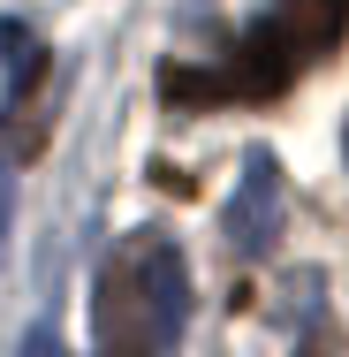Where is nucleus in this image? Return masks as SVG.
<instances>
[{"instance_id": "obj_2", "label": "nucleus", "mask_w": 349, "mask_h": 357, "mask_svg": "<svg viewBox=\"0 0 349 357\" xmlns=\"http://www.w3.org/2000/svg\"><path fill=\"white\" fill-rule=\"evenodd\" d=\"M91 335H99V357H167V342H160V312H152V289H144V251H137V243H122V251L99 266Z\"/></svg>"}, {"instance_id": "obj_3", "label": "nucleus", "mask_w": 349, "mask_h": 357, "mask_svg": "<svg viewBox=\"0 0 349 357\" xmlns=\"http://www.w3.org/2000/svg\"><path fill=\"white\" fill-rule=\"evenodd\" d=\"M274 228H281V160L274 152H243L235 198L220 206V236H228L243 259H258V251L274 243Z\"/></svg>"}, {"instance_id": "obj_1", "label": "nucleus", "mask_w": 349, "mask_h": 357, "mask_svg": "<svg viewBox=\"0 0 349 357\" xmlns=\"http://www.w3.org/2000/svg\"><path fill=\"white\" fill-rule=\"evenodd\" d=\"M349 31V0H274V15L228 54V69H167L160 76V91L167 99H274V91H288L296 76L311 69L334 38Z\"/></svg>"}, {"instance_id": "obj_6", "label": "nucleus", "mask_w": 349, "mask_h": 357, "mask_svg": "<svg viewBox=\"0 0 349 357\" xmlns=\"http://www.w3.org/2000/svg\"><path fill=\"white\" fill-rule=\"evenodd\" d=\"M8 220H15V183H8V167H0V251H8Z\"/></svg>"}, {"instance_id": "obj_4", "label": "nucleus", "mask_w": 349, "mask_h": 357, "mask_svg": "<svg viewBox=\"0 0 349 357\" xmlns=\"http://www.w3.org/2000/svg\"><path fill=\"white\" fill-rule=\"evenodd\" d=\"M137 251H144L152 312H160V342L175 350V342H183V327H190V266H183V251H175L167 236H137Z\"/></svg>"}, {"instance_id": "obj_5", "label": "nucleus", "mask_w": 349, "mask_h": 357, "mask_svg": "<svg viewBox=\"0 0 349 357\" xmlns=\"http://www.w3.org/2000/svg\"><path fill=\"white\" fill-rule=\"evenodd\" d=\"M15 357H69V350H61V335H54V327H31V335L15 342Z\"/></svg>"}]
</instances>
